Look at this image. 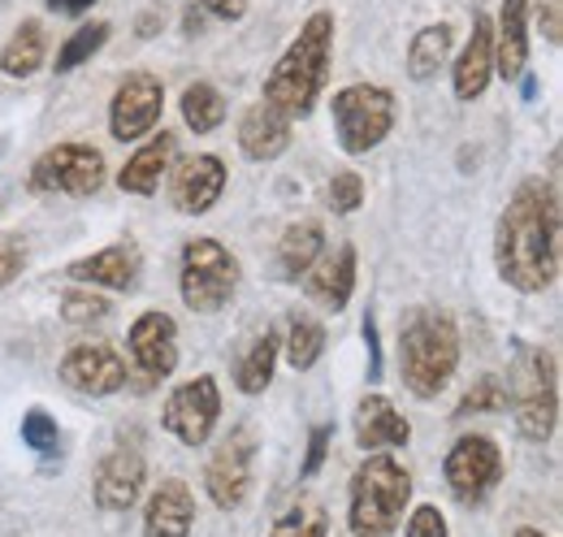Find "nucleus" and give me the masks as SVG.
I'll return each instance as SVG.
<instances>
[{"label": "nucleus", "instance_id": "24", "mask_svg": "<svg viewBox=\"0 0 563 537\" xmlns=\"http://www.w3.org/2000/svg\"><path fill=\"white\" fill-rule=\"evenodd\" d=\"M174 147H178V139L169 131L152 134L147 143H143L140 152L122 165V174H118V187L126 191V196H156L161 191V178L169 174V161H174Z\"/></svg>", "mask_w": 563, "mask_h": 537}, {"label": "nucleus", "instance_id": "20", "mask_svg": "<svg viewBox=\"0 0 563 537\" xmlns=\"http://www.w3.org/2000/svg\"><path fill=\"white\" fill-rule=\"evenodd\" d=\"M408 438H412L408 416H399V407L386 395H364L355 403V442H360V451L408 447Z\"/></svg>", "mask_w": 563, "mask_h": 537}, {"label": "nucleus", "instance_id": "18", "mask_svg": "<svg viewBox=\"0 0 563 537\" xmlns=\"http://www.w3.org/2000/svg\"><path fill=\"white\" fill-rule=\"evenodd\" d=\"M196 529V494L187 481L169 476L152 490L143 507V537H191Z\"/></svg>", "mask_w": 563, "mask_h": 537}, {"label": "nucleus", "instance_id": "45", "mask_svg": "<svg viewBox=\"0 0 563 537\" xmlns=\"http://www.w3.org/2000/svg\"><path fill=\"white\" fill-rule=\"evenodd\" d=\"M511 537H547V534H542V529H529V525H520V529H516Z\"/></svg>", "mask_w": 563, "mask_h": 537}, {"label": "nucleus", "instance_id": "7", "mask_svg": "<svg viewBox=\"0 0 563 537\" xmlns=\"http://www.w3.org/2000/svg\"><path fill=\"white\" fill-rule=\"evenodd\" d=\"M507 403L516 407V429L525 442H551L555 425H560V364L555 351L538 347L529 355L525 382L516 386V395L507 391Z\"/></svg>", "mask_w": 563, "mask_h": 537}, {"label": "nucleus", "instance_id": "22", "mask_svg": "<svg viewBox=\"0 0 563 537\" xmlns=\"http://www.w3.org/2000/svg\"><path fill=\"white\" fill-rule=\"evenodd\" d=\"M290 118H282L278 109H269L265 100H256L243 118H239V152L247 161H278L282 152L290 147Z\"/></svg>", "mask_w": 563, "mask_h": 537}, {"label": "nucleus", "instance_id": "19", "mask_svg": "<svg viewBox=\"0 0 563 537\" xmlns=\"http://www.w3.org/2000/svg\"><path fill=\"white\" fill-rule=\"evenodd\" d=\"M355 265H360L355 243H343V248L330 252V256L321 252L317 265L303 273V291H308L325 313H343L355 291Z\"/></svg>", "mask_w": 563, "mask_h": 537}, {"label": "nucleus", "instance_id": "26", "mask_svg": "<svg viewBox=\"0 0 563 537\" xmlns=\"http://www.w3.org/2000/svg\"><path fill=\"white\" fill-rule=\"evenodd\" d=\"M325 252V230H321V221H295V226H286V234H282L278 243V268L286 282H299L308 268L317 265V256Z\"/></svg>", "mask_w": 563, "mask_h": 537}, {"label": "nucleus", "instance_id": "36", "mask_svg": "<svg viewBox=\"0 0 563 537\" xmlns=\"http://www.w3.org/2000/svg\"><path fill=\"white\" fill-rule=\"evenodd\" d=\"M364 204V178L355 174V169H339L334 178H330V208L339 212V217H347Z\"/></svg>", "mask_w": 563, "mask_h": 537}, {"label": "nucleus", "instance_id": "23", "mask_svg": "<svg viewBox=\"0 0 563 537\" xmlns=\"http://www.w3.org/2000/svg\"><path fill=\"white\" fill-rule=\"evenodd\" d=\"M490 78H494V22L482 13L473 22V40L464 44L460 62L451 69V87H455L460 100H477L490 87Z\"/></svg>", "mask_w": 563, "mask_h": 537}, {"label": "nucleus", "instance_id": "35", "mask_svg": "<svg viewBox=\"0 0 563 537\" xmlns=\"http://www.w3.org/2000/svg\"><path fill=\"white\" fill-rule=\"evenodd\" d=\"M62 317H66L70 326L100 321V317H109V299H104V295H96L91 286H70V291L62 295Z\"/></svg>", "mask_w": 563, "mask_h": 537}, {"label": "nucleus", "instance_id": "5", "mask_svg": "<svg viewBox=\"0 0 563 537\" xmlns=\"http://www.w3.org/2000/svg\"><path fill=\"white\" fill-rule=\"evenodd\" d=\"M239 277H243V268H239L234 252H230L225 243H217V239H209V234L183 243V261H178V295H183V304H187L191 313H200V317L221 313V308L234 299Z\"/></svg>", "mask_w": 563, "mask_h": 537}, {"label": "nucleus", "instance_id": "3", "mask_svg": "<svg viewBox=\"0 0 563 537\" xmlns=\"http://www.w3.org/2000/svg\"><path fill=\"white\" fill-rule=\"evenodd\" d=\"M460 369V330L446 313L417 308L399 326V373L421 403L438 399Z\"/></svg>", "mask_w": 563, "mask_h": 537}, {"label": "nucleus", "instance_id": "6", "mask_svg": "<svg viewBox=\"0 0 563 537\" xmlns=\"http://www.w3.org/2000/svg\"><path fill=\"white\" fill-rule=\"evenodd\" d=\"M330 113H334L339 147L347 156H364L395 131V91L377 87V83H352V87L334 91Z\"/></svg>", "mask_w": 563, "mask_h": 537}, {"label": "nucleus", "instance_id": "37", "mask_svg": "<svg viewBox=\"0 0 563 537\" xmlns=\"http://www.w3.org/2000/svg\"><path fill=\"white\" fill-rule=\"evenodd\" d=\"M22 268H26V248H22V239L0 234V291H4L13 277H22Z\"/></svg>", "mask_w": 563, "mask_h": 537}, {"label": "nucleus", "instance_id": "42", "mask_svg": "<svg viewBox=\"0 0 563 537\" xmlns=\"http://www.w3.org/2000/svg\"><path fill=\"white\" fill-rule=\"evenodd\" d=\"M200 9H209L212 18H221V22H239L247 13V0H200Z\"/></svg>", "mask_w": 563, "mask_h": 537}, {"label": "nucleus", "instance_id": "4", "mask_svg": "<svg viewBox=\"0 0 563 537\" xmlns=\"http://www.w3.org/2000/svg\"><path fill=\"white\" fill-rule=\"evenodd\" d=\"M412 503V472L390 451H373L352 472V498H347V525L355 537H390L399 529L404 512Z\"/></svg>", "mask_w": 563, "mask_h": 537}, {"label": "nucleus", "instance_id": "9", "mask_svg": "<svg viewBox=\"0 0 563 537\" xmlns=\"http://www.w3.org/2000/svg\"><path fill=\"white\" fill-rule=\"evenodd\" d=\"M178 369V326L169 313L152 308V313H140L131 335H126V373L140 391H152L161 386L165 377H174Z\"/></svg>", "mask_w": 563, "mask_h": 537}, {"label": "nucleus", "instance_id": "38", "mask_svg": "<svg viewBox=\"0 0 563 537\" xmlns=\"http://www.w3.org/2000/svg\"><path fill=\"white\" fill-rule=\"evenodd\" d=\"M408 537H451L446 516H442L433 503H421V507L412 512V520H408Z\"/></svg>", "mask_w": 563, "mask_h": 537}, {"label": "nucleus", "instance_id": "2", "mask_svg": "<svg viewBox=\"0 0 563 537\" xmlns=\"http://www.w3.org/2000/svg\"><path fill=\"white\" fill-rule=\"evenodd\" d=\"M330 62H334V13L317 9V13H308V22L290 40V48L274 62L261 100L290 122L308 118L330 83Z\"/></svg>", "mask_w": 563, "mask_h": 537}, {"label": "nucleus", "instance_id": "1", "mask_svg": "<svg viewBox=\"0 0 563 537\" xmlns=\"http://www.w3.org/2000/svg\"><path fill=\"white\" fill-rule=\"evenodd\" d=\"M494 265L498 277L520 295H542L560 277V196L555 183L529 178L511 191V200L494 230Z\"/></svg>", "mask_w": 563, "mask_h": 537}, {"label": "nucleus", "instance_id": "34", "mask_svg": "<svg viewBox=\"0 0 563 537\" xmlns=\"http://www.w3.org/2000/svg\"><path fill=\"white\" fill-rule=\"evenodd\" d=\"M22 442L35 451V456H57V447H62V434H57V420L44 412V407H31L26 416H22Z\"/></svg>", "mask_w": 563, "mask_h": 537}, {"label": "nucleus", "instance_id": "21", "mask_svg": "<svg viewBox=\"0 0 563 537\" xmlns=\"http://www.w3.org/2000/svg\"><path fill=\"white\" fill-rule=\"evenodd\" d=\"M529 66V0H503L494 26V74L516 83Z\"/></svg>", "mask_w": 563, "mask_h": 537}, {"label": "nucleus", "instance_id": "44", "mask_svg": "<svg viewBox=\"0 0 563 537\" xmlns=\"http://www.w3.org/2000/svg\"><path fill=\"white\" fill-rule=\"evenodd\" d=\"M183 26H187V35H196V31H200V13H196V9H187V18H183Z\"/></svg>", "mask_w": 563, "mask_h": 537}, {"label": "nucleus", "instance_id": "16", "mask_svg": "<svg viewBox=\"0 0 563 537\" xmlns=\"http://www.w3.org/2000/svg\"><path fill=\"white\" fill-rule=\"evenodd\" d=\"M143 494V456L135 447H118L100 460L96 469V485H91V498L100 512H131Z\"/></svg>", "mask_w": 563, "mask_h": 537}, {"label": "nucleus", "instance_id": "13", "mask_svg": "<svg viewBox=\"0 0 563 537\" xmlns=\"http://www.w3.org/2000/svg\"><path fill=\"white\" fill-rule=\"evenodd\" d=\"M252 464H256V438L247 425H239L217 451H212L209 469H205V490L221 512H234L247 503L252 490Z\"/></svg>", "mask_w": 563, "mask_h": 537}, {"label": "nucleus", "instance_id": "15", "mask_svg": "<svg viewBox=\"0 0 563 537\" xmlns=\"http://www.w3.org/2000/svg\"><path fill=\"white\" fill-rule=\"evenodd\" d=\"M221 196H225V165H221V156L196 152V156H183L169 169V200H174L178 212L205 217L209 208H217Z\"/></svg>", "mask_w": 563, "mask_h": 537}, {"label": "nucleus", "instance_id": "11", "mask_svg": "<svg viewBox=\"0 0 563 537\" xmlns=\"http://www.w3.org/2000/svg\"><path fill=\"white\" fill-rule=\"evenodd\" d=\"M221 420V391H217V377L200 373L196 382H183L178 391H169L165 412H161V425L183 442V447H205L212 438Z\"/></svg>", "mask_w": 563, "mask_h": 537}, {"label": "nucleus", "instance_id": "41", "mask_svg": "<svg viewBox=\"0 0 563 537\" xmlns=\"http://www.w3.org/2000/svg\"><path fill=\"white\" fill-rule=\"evenodd\" d=\"M364 342H368V382H377L382 377V351H377V321H373V313L364 317Z\"/></svg>", "mask_w": 563, "mask_h": 537}, {"label": "nucleus", "instance_id": "28", "mask_svg": "<svg viewBox=\"0 0 563 537\" xmlns=\"http://www.w3.org/2000/svg\"><path fill=\"white\" fill-rule=\"evenodd\" d=\"M44 57H48L44 26H40V22H22V26L13 31V40L0 48V69H4L9 78H31L35 69L44 66Z\"/></svg>", "mask_w": 563, "mask_h": 537}, {"label": "nucleus", "instance_id": "31", "mask_svg": "<svg viewBox=\"0 0 563 537\" xmlns=\"http://www.w3.org/2000/svg\"><path fill=\"white\" fill-rule=\"evenodd\" d=\"M269 537H330V516H325L321 503L299 498V503H290L278 520H274Z\"/></svg>", "mask_w": 563, "mask_h": 537}, {"label": "nucleus", "instance_id": "43", "mask_svg": "<svg viewBox=\"0 0 563 537\" xmlns=\"http://www.w3.org/2000/svg\"><path fill=\"white\" fill-rule=\"evenodd\" d=\"M96 0H48V9H57V13H66V18H78V13H87Z\"/></svg>", "mask_w": 563, "mask_h": 537}, {"label": "nucleus", "instance_id": "14", "mask_svg": "<svg viewBox=\"0 0 563 537\" xmlns=\"http://www.w3.org/2000/svg\"><path fill=\"white\" fill-rule=\"evenodd\" d=\"M62 382L78 395H91V399L118 395L131 382L126 355L113 342H74L62 360Z\"/></svg>", "mask_w": 563, "mask_h": 537}, {"label": "nucleus", "instance_id": "33", "mask_svg": "<svg viewBox=\"0 0 563 537\" xmlns=\"http://www.w3.org/2000/svg\"><path fill=\"white\" fill-rule=\"evenodd\" d=\"M507 407V386L486 373V377H477L468 391H464V399L455 407V420H464V416H482V412H503Z\"/></svg>", "mask_w": 563, "mask_h": 537}, {"label": "nucleus", "instance_id": "27", "mask_svg": "<svg viewBox=\"0 0 563 537\" xmlns=\"http://www.w3.org/2000/svg\"><path fill=\"white\" fill-rule=\"evenodd\" d=\"M451 48H455V26H451V22H433V26L417 31V40H412V48H408V74H412L417 83L433 78L438 69L446 66Z\"/></svg>", "mask_w": 563, "mask_h": 537}, {"label": "nucleus", "instance_id": "17", "mask_svg": "<svg viewBox=\"0 0 563 537\" xmlns=\"http://www.w3.org/2000/svg\"><path fill=\"white\" fill-rule=\"evenodd\" d=\"M143 273V256L135 243H109L66 268L78 286H104V291H135Z\"/></svg>", "mask_w": 563, "mask_h": 537}, {"label": "nucleus", "instance_id": "32", "mask_svg": "<svg viewBox=\"0 0 563 537\" xmlns=\"http://www.w3.org/2000/svg\"><path fill=\"white\" fill-rule=\"evenodd\" d=\"M109 35H113V26L109 22H91V26H78L70 40L57 48V74H70L78 69L82 62H91L104 44H109Z\"/></svg>", "mask_w": 563, "mask_h": 537}, {"label": "nucleus", "instance_id": "25", "mask_svg": "<svg viewBox=\"0 0 563 537\" xmlns=\"http://www.w3.org/2000/svg\"><path fill=\"white\" fill-rule=\"evenodd\" d=\"M278 355H282V338L278 330H265L247 342V351L239 355L234 364V386L243 395H265L269 382H274V369H278Z\"/></svg>", "mask_w": 563, "mask_h": 537}, {"label": "nucleus", "instance_id": "30", "mask_svg": "<svg viewBox=\"0 0 563 537\" xmlns=\"http://www.w3.org/2000/svg\"><path fill=\"white\" fill-rule=\"evenodd\" d=\"M178 109H183V122L196 134H212L225 122V100H221V91H217L212 83H191V87L183 91Z\"/></svg>", "mask_w": 563, "mask_h": 537}, {"label": "nucleus", "instance_id": "39", "mask_svg": "<svg viewBox=\"0 0 563 537\" xmlns=\"http://www.w3.org/2000/svg\"><path fill=\"white\" fill-rule=\"evenodd\" d=\"M325 451H330V425H317L312 438H308V460H303V476H317L325 464Z\"/></svg>", "mask_w": 563, "mask_h": 537}, {"label": "nucleus", "instance_id": "29", "mask_svg": "<svg viewBox=\"0 0 563 537\" xmlns=\"http://www.w3.org/2000/svg\"><path fill=\"white\" fill-rule=\"evenodd\" d=\"M286 364L295 369V373H308L317 360H321V351H325V326L317 321V317H303V313H295L290 317V335H286Z\"/></svg>", "mask_w": 563, "mask_h": 537}, {"label": "nucleus", "instance_id": "8", "mask_svg": "<svg viewBox=\"0 0 563 537\" xmlns=\"http://www.w3.org/2000/svg\"><path fill=\"white\" fill-rule=\"evenodd\" d=\"M104 174H109V165H104L100 147H91V143H57V147L35 156L31 191L82 200V196H96L104 187Z\"/></svg>", "mask_w": 563, "mask_h": 537}, {"label": "nucleus", "instance_id": "10", "mask_svg": "<svg viewBox=\"0 0 563 537\" xmlns=\"http://www.w3.org/2000/svg\"><path fill=\"white\" fill-rule=\"evenodd\" d=\"M442 476H446V490L455 494V503H464V507L486 503L498 490V481H503V451H498V442L486 438V434H464L446 451Z\"/></svg>", "mask_w": 563, "mask_h": 537}, {"label": "nucleus", "instance_id": "40", "mask_svg": "<svg viewBox=\"0 0 563 537\" xmlns=\"http://www.w3.org/2000/svg\"><path fill=\"white\" fill-rule=\"evenodd\" d=\"M538 22H542V35L551 44L563 40V0H538Z\"/></svg>", "mask_w": 563, "mask_h": 537}, {"label": "nucleus", "instance_id": "12", "mask_svg": "<svg viewBox=\"0 0 563 537\" xmlns=\"http://www.w3.org/2000/svg\"><path fill=\"white\" fill-rule=\"evenodd\" d=\"M165 109V83L152 69H135L118 83L113 105H109V134L118 143H135L161 122Z\"/></svg>", "mask_w": 563, "mask_h": 537}]
</instances>
